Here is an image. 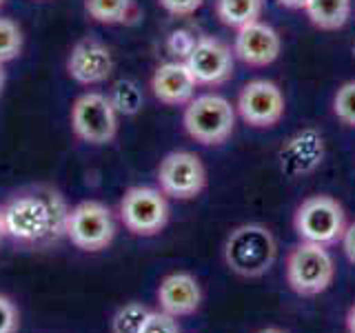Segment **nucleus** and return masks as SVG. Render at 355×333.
<instances>
[{"instance_id":"obj_1","label":"nucleus","mask_w":355,"mask_h":333,"mask_svg":"<svg viewBox=\"0 0 355 333\" xmlns=\"http://www.w3.org/2000/svg\"><path fill=\"white\" fill-rule=\"evenodd\" d=\"M222 255L229 271L247 280H255L273 269L277 260V240L269 227L247 222L229 233Z\"/></svg>"},{"instance_id":"obj_2","label":"nucleus","mask_w":355,"mask_h":333,"mask_svg":"<svg viewBox=\"0 0 355 333\" xmlns=\"http://www.w3.org/2000/svg\"><path fill=\"white\" fill-rule=\"evenodd\" d=\"M236 116V107L225 96L202 94L193 96L191 103L184 105L182 125L191 140L205 144V147H218L233 136Z\"/></svg>"},{"instance_id":"obj_3","label":"nucleus","mask_w":355,"mask_h":333,"mask_svg":"<svg viewBox=\"0 0 355 333\" xmlns=\"http://www.w3.org/2000/svg\"><path fill=\"white\" fill-rule=\"evenodd\" d=\"M336 280V260L329 247L300 242L286 255V282L302 298H315L331 289Z\"/></svg>"},{"instance_id":"obj_4","label":"nucleus","mask_w":355,"mask_h":333,"mask_svg":"<svg viewBox=\"0 0 355 333\" xmlns=\"http://www.w3.org/2000/svg\"><path fill=\"white\" fill-rule=\"evenodd\" d=\"M293 229L300 242L333 247V244L342 240V233L347 229V214H344V207L333 196H309L295 209Z\"/></svg>"},{"instance_id":"obj_5","label":"nucleus","mask_w":355,"mask_h":333,"mask_svg":"<svg viewBox=\"0 0 355 333\" xmlns=\"http://www.w3.org/2000/svg\"><path fill=\"white\" fill-rule=\"evenodd\" d=\"M118 118L120 114L111 105L107 94L87 92L78 96L71 105V129L76 138H80L87 144H109L118 136Z\"/></svg>"},{"instance_id":"obj_6","label":"nucleus","mask_w":355,"mask_h":333,"mask_svg":"<svg viewBox=\"0 0 355 333\" xmlns=\"http://www.w3.org/2000/svg\"><path fill=\"white\" fill-rule=\"evenodd\" d=\"M7 236L25 244L53 240L51 205L47 194H25L3 207Z\"/></svg>"},{"instance_id":"obj_7","label":"nucleus","mask_w":355,"mask_h":333,"mask_svg":"<svg viewBox=\"0 0 355 333\" xmlns=\"http://www.w3.org/2000/svg\"><path fill=\"white\" fill-rule=\"evenodd\" d=\"M64 236L80 251H103L116 238L114 214L98 200H85V203L69 209Z\"/></svg>"},{"instance_id":"obj_8","label":"nucleus","mask_w":355,"mask_h":333,"mask_svg":"<svg viewBox=\"0 0 355 333\" xmlns=\"http://www.w3.org/2000/svg\"><path fill=\"white\" fill-rule=\"evenodd\" d=\"M120 220L133 236L151 238L169 222V203L155 187H131L120 200Z\"/></svg>"},{"instance_id":"obj_9","label":"nucleus","mask_w":355,"mask_h":333,"mask_svg":"<svg viewBox=\"0 0 355 333\" xmlns=\"http://www.w3.org/2000/svg\"><path fill=\"white\" fill-rule=\"evenodd\" d=\"M238 116L253 129H271L284 118L286 100L282 89L273 80L255 78L247 83L238 94Z\"/></svg>"},{"instance_id":"obj_10","label":"nucleus","mask_w":355,"mask_h":333,"mask_svg":"<svg viewBox=\"0 0 355 333\" xmlns=\"http://www.w3.org/2000/svg\"><path fill=\"white\" fill-rule=\"evenodd\" d=\"M160 191L175 200H193L205 191L207 169L200 155L191 151H171L158 166Z\"/></svg>"},{"instance_id":"obj_11","label":"nucleus","mask_w":355,"mask_h":333,"mask_svg":"<svg viewBox=\"0 0 355 333\" xmlns=\"http://www.w3.org/2000/svg\"><path fill=\"white\" fill-rule=\"evenodd\" d=\"M184 62L189 67V71L193 74L198 85L220 87L233 76L236 53H233V49L227 42L211 38V36H202L196 40Z\"/></svg>"},{"instance_id":"obj_12","label":"nucleus","mask_w":355,"mask_h":333,"mask_svg":"<svg viewBox=\"0 0 355 333\" xmlns=\"http://www.w3.org/2000/svg\"><path fill=\"white\" fill-rule=\"evenodd\" d=\"M111 71H114V53L98 38H80L67 56V74L78 85H100L111 76Z\"/></svg>"},{"instance_id":"obj_13","label":"nucleus","mask_w":355,"mask_h":333,"mask_svg":"<svg viewBox=\"0 0 355 333\" xmlns=\"http://www.w3.org/2000/svg\"><path fill=\"white\" fill-rule=\"evenodd\" d=\"M233 53L249 67H269L282 53V36L271 25L255 20L247 27H240L233 42Z\"/></svg>"},{"instance_id":"obj_14","label":"nucleus","mask_w":355,"mask_h":333,"mask_svg":"<svg viewBox=\"0 0 355 333\" xmlns=\"http://www.w3.org/2000/svg\"><path fill=\"white\" fill-rule=\"evenodd\" d=\"M324 136L318 129L306 127L288 138L280 149V169L288 178L313 173L324 160Z\"/></svg>"},{"instance_id":"obj_15","label":"nucleus","mask_w":355,"mask_h":333,"mask_svg":"<svg viewBox=\"0 0 355 333\" xmlns=\"http://www.w3.org/2000/svg\"><path fill=\"white\" fill-rule=\"evenodd\" d=\"M196 78L184 60H169L155 67L151 76V92L166 107H184L196 96Z\"/></svg>"},{"instance_id":"obj_16","label":"nucleus","mask_w":355,"mask_h":333,"mask_svg":"<svg viewBox=\"0 0 355 333\" xmlns=\"http://www.w3.org/2000/svg\"><path fill=\"white\" fill-rule=\"evenodd\" d=\"M158 305L164 314L173 318L191 316L202 305V289L196 280V275L187 271H175L162 278L158 287Z\"/></svg>"},{"instance_id":"obj_17","label":"nucleus","mask_w":355,"mask_h":333,"mask_svg":"<svg viewBox=\"0 0 355 333\" xmlns=\"http://www.w3.org/2000/svg\"><path fill=\"white\" fill-rule=\"evenodd\" d=\"M304 11L313 27L322 31H338L351 18L353 0H309Z\"/></svg>"},{"instance_id":"obj_18","label":"nucleus","mask_w":355,"mask_h":333,"mask_svg":"<svg viewBox=\"0 0 355 333\" xmlns=\"http://www.w3.org/2000/svg\"><path fill=\"white\" fill-rule=\"evenodd\" d=\"M264 0H216V16L222 25L240 29L260 20Z\"/></svg>"},{"instance_id":"obj_19","label":"nucleus","mask_w":355,"mask_h":333,"mask_svg":"<svg viewBox=\"0 0 355 333\" xmlns=\"http://www.w3.org/2000/svg\"><path fill=\"white\" fill-rule=\"evenodd\" d=\"M85 11L100 25H125L138 16L133 0H85Z\"/></svg>"},{"instance_id":"obj_20","label":"nucleus","mask_w":355,"mask_h":333,"mask_svg":"<svg viewBox=\"0 0 355 333\" xmlns=\"http://www.w3.org/2000/svg\"><path fill=\"white\" fill-rule=\"evenodd\" d=\"M109 100L120 116H136L142 109L144 96H142V89L138 87V83L129 80V78H122V80L114 83V87H111Z\"/></svg>"},{"instance_id":"obj_21","label":"nucleus","mask_w":355,"mask_h":333,"mask_svg":"<svg viewBox=\"0 0 355 333\" xmlns=\"http://www.w3.org/2000/svg\"><path fill=\"white\" fill-rule=\"evenodd\" d=\"M149 314H151V309L144 307L142 302L122 305L116 311L114 320H111V333H140Z\"/></svg>"},{"instance_id":"obj_22","label":"nucleus","mask_w":355,"mask_h":333,"mask_svg":"<svg viewBox=\"0 0 355 333\" xmlns=\"http://www.w3.org/2000/svg\"><path fill=\"white\" fill-rule=\"evenodd\" d=\"M22 29L18 27V22L11 18H0V62H9L20 56L22 51Z\"/></svg>"},{"instance_id":"obj_23","label":"nucleus","mask_w":355,"mask_h":333,"mask_svg":"<svg viewBox=\"0 0 355 333\" xmlns=\"http://www.w3.org/2000/svg\"><path fill=\"white\" fill-rule=\"evenodd\" d=\"M333 114L347 127H355V80L344 83L333 96Z\"/></svg>"},{"instance_id":"obj_24","label":"nucleus","mask_w":355,"mask_h":333,"mask_svg":"<svg viewBox=\"0 0 355 333\" xmlns=\"http://www.w3.org/2000/svg\"><path fill=\"white\" fill-rule=\"evenodd\" d=\"M140 333H180V327H178V318L164 314L160 309V311H151L147 316Z\"/></svg>"},{"instance_id":"obj_25","label":"nucleus","mask_w":355,"mask_h":333,"mask_svg":"<svg viewBox=\"0 0 355 333\" xmlns=\"http://www.w3.org/2000/svg\"><path fill=\"white\" fill-rule=\"evenodd\" d=\"M20 314L14 300L0 293V333H18Z\"/></svg>"},{"instance_id":"obj_26","label":"nucleus","mask_w":355,"mask_h":333,"mask_svg":"<svg viewBox=\"0 0 355 333\" xmlns=\"http://www.w3.org/2000/svg\"><path fill=\"white\" fill-rule=\"evenodd\" d=\"M160 7L171 14L175 18H187V16H193L196 11L202 7L205 0H158Z\"/></svg>"},{"instance_id":"obj_27","label":"nucleus","mask_w":355,"mask_h":333,"mask_svg":"<svg viewBox=\"0 0 355 333\" xmlns=\"http://www.w3.org/2000/svg\"><path fill=\"white\" fill-rule=\"evenodd\" d=\"M198 38H191L187 31H173L169 36V42H166V47H169V51L173 56H182V58H187L189 51H191V47L196 44Z\"/></svg>"},{"instance_id":"obj_28","label":"nucleus","mask_w":355,"mask_h":333,"mask_svg":"<svg viewBox=\"0 0 355 333\" xmlns=\"http://www.w3.org/2000/svg\"><path fill=\"white\" fill-rule=\"evenodd\" d=\"M340 242H342L344 255H347L351 264H355V220L351 222V225H347V229H344Z\"/></svg>"},{"instance_id":"obj_29","label":"nucleus","mask_w":355,"mask_h":333,"mask_svg":"<svg viewBox=\"0 0 355 333\" xmlns=\"http://www.w3.org/2000/svg\"><path fill=\"white\" fill-rule=\"evenodd\" d=\"M282 7H288V9H304L309 0H277Z\"/></svg>"},{"instance_id":"obj_30","label":"nucleus","mask_w":355,"mask_h":333,"mask_svg":"<svg viewBox=\"0 0 355 333\" xmlns=\"http://www.w3.org/2000/svg\"><path fill=\"white\" fill-rule=\"evenodd\" d=\"M347 331L355 333V305L349 309V314H347Z\"/></svg>"},{"instance_id":"obj_31","label":"nucleus","mask_w":355,"mask_h":333,"mask_svg":"<svg viewBox=\"0 0 355 333\" xmlns=\"http://www.w3.org/2000/svg\"><path fill=\"white\" fill-rule=\"evenodd\" d=\"M7 236V229H5V211L0 207V240Z\"/></svg>"},{"instance_id":"obj_32","label":"nucleus","mask_w":355,"mask_h":333,"mask_svg":"<svg viewBox=\"0 0 355 333\" xmlns=\"http://www.w3.org/2000/svg\"><path fill=\"white\" fill-rule=\"evenodd\" d=\"M5 80H7V76H5V65L0 62V92H3V87H5Z\"/></svg>"},{"instance_id":"obj_33","label":"nucleus","mask_w":355,"mask_h":333,"mask_svg":"<svg viewBox=\"0 0 355 333\" xmlns=\"http://www.w3.org/2000/svg\"><path fill=\"white\" fill-rule=\"evenodd\" d=\"M258 333H286L284 329H277V327H266V329H260Z\"/></svg>"},{"instance_id":"obj_34","label":"nucleus","mask_w":355,"mask_h":333,"mask_svg":"<svg viewBox=\"0 0 355 333\" xmlns=\"http://www.w3.org/2000/svg\"><path fill=\"white\" fill-rule=\"evenodd\" d=\"M5 5V0H0V7H3Z\"/></svg>"}]
</instances>
